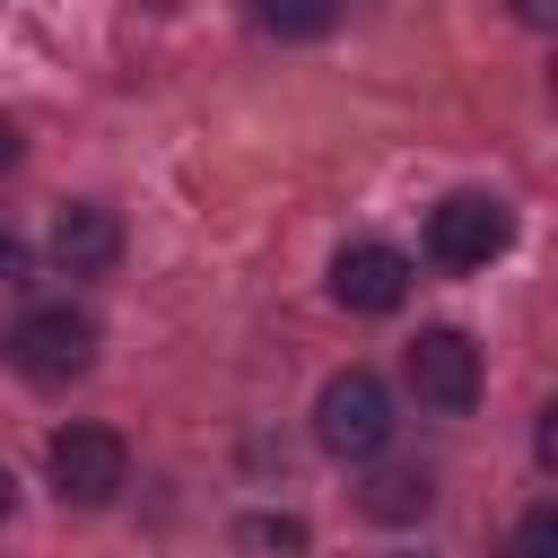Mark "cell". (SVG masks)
Returning a JSON list of instances; mask_svg holds the SVG:
<instances>
[{
    "label": "cell",
    "mask_w": 558,
    "mask_h": 558,
    "mask_svg": "<svg viewBox=\"0 0 558 558\" xmlns=\"http://www.w3.org/2000/svg\"><path fill=\"white\" fill-rule=\"evenodd\" d=\"M0 357H9L17 375H35V384H70V375L96 366V323H87L78 305H26V314L0 331Z\"/></svg>",
    "instance_id": "6da1fadb"
},
{
    "label": "cell",
    "mask_w": 558,
    "mask_h": 558,
    "mask_svg": "<svg viewBox=\"0 0 558 558\" xmlns=\"http://www.w3.org/2000/svg\"><path fill=\"white\" fill-rule=\"evenodd\" d=\"M314 436H323V453H340V462H375V453L392 445V392H384L366 366L331 375L323 401H314Z\"/></svg>",
    "instance_id": "7a4b0ae2"
},
{
    "label": "cell",
    "mask_w": 558,
    "mask_h": 558,
    "mask_svg": "<svg viewBox=\"0 0 558 558\" xmlns=\"http://www.w3.org/2000/svg\"><path fill=\"white\" fill-rule=\"evenodd\" d=\"M506 244H514V218H506V201H488V192H453V201L427 209V253H436L445 270H488Z\"/></svg>",
    "instance_id": "3957f363"
},
{
    "label": "cell",
    "mask_w": 558,
    "mask_h": 558,
    "mask_svg": "<svg viewBox=\"0 0 558 558\" xmlns=\"http://www.w3.org/2000/svg\"><path fill=\"white\" fill-rule=\"evenodd\" d=\"M401 375H410L418 410H436V418H462V410L480 401V349H471L462 331H445V323L401 349Z\"/></svg>",
    "instance_id": "277c9868"
},
{
    "label": "cell",
    "mask_w": 558,
    "mask_h": 558,
    "mask_svg": "<svg viewBox=\"0 0 558 558\" xmlns=\"http://www.w3.org/2000/svg\"><path fill=\"white\" fill-rule=\"evenodd\" d=\"M44 462H52V488H61L70 506H113L122 480H131V445H122L113 427H61Z\"/></svg>",
    "instance_id": "5b68a950"
},
{
    "label": "cell",
    "mask_w": 558,
    "mask_h": 558,
    "mask_svg": "<svg viewBox=\"0 0 558 558\" xmlns=\"http://www.w3.org/2000/svg\"><path fill=\"white\" fill-rule=\"evenodd\" d=\"M331 296H340L349 314H392V305L410 296V262H401L392 244H340V262H331Z\"/></svg>",
    "instance_id": "8992f818"
},
{
    "label": "cell",
    "mask_w": 558,
    "mask_h": 558,
    "mask_svg": "<svg viewBox=\"0 0 558 558\" xmlns=\"http://www.w3.org/2000/svg\"><path fill=\"white\" fill-rule=\"evenodd\" d=\"M52 262H61L70 279L113 270V262H122V218H113L105 201H70V209H52Z\"/></svg>",
    "instance_id": "52a82bcc"
},
{
    "label": "cell",
    "mask_w": 558,
    "mask_h": 558,
    "mask_svg": "<svg viewBox=\"0 0 558 558\" xmlns=\"http://www.w3.org/2000/svg\"><path fill=\"white\" fill-rule=\"evenodd\" d=\"M427 471H384L375 488H366V514H384V523H410V514H427Z\"/></svg>",
    "instance_id": "ba28073f"
},
{
    "label": "cell",
    "mask_w": 558,
    "mask_h": 558,
    "mask_svg": "<svg viewBox=\"0 0 558 558\" xmlns=\"http://www.w3.org/2000/svg\"><path fill=\"white\" fill-rule=\"evenodd\" d=\"M235 549H253V558H305V523L296 514H244Z\"/></svg>",
    "instance_id": "9c48e42d"
},
{
    "label": "cell",
    "mask_w": 558,
    "mask_h": 558,
    "mask_svg": "<svg viewBox=\"0 0 558 558\" xmlns=\"http://www.w3.org/2000/svg\"><path fill=\"white\" fill-rule=\"evenodd\" d=\"M506 558H558V506H532L506 541Z\"/></svg>",
    "instance_id": "30bf717a"
},
{
    "label": "cell",
    "mask_w": 558,
    "mask_h": 558,
    "mask_svg": "<svg viewBox=\"0 0 558 558\" xmlns=\"http://www.w3.org/2000/svg\"><path fill=\"white\" fill-rule=\"evenodd\" d=\"M262 26H279V35H323V26H331V0H262Z\"/></svg>",
    "instance_id": "8fae6325"
},
{
    "label": "cell",
    "mask_w": 558,
    "mask_h": 558,
    "mask_svg": "<svg viewBox=\"0 0 558 558\" xmlns=\"http://www.w3.org/2000/svg\"><path fill=\"white\" fill-rule=\"evenodd\" d=\"M17 270H26V244H17L9 227H0V279H17Z\"/></svg>",
    "instance_id": "7c38bea8"
},
{
    "label": "cell",
    "mask_w": 558,
    "mask_h": 558,
    "mask_svg": "<svg viewBox=\"0 0 558 558\" xmlns=\"http://www.w3.org/2000/svg\"><path fill=\"white\" fill-rule=\"evenodd\" d=\"M514 17L523 26H549V0H514Z\"/></svg>",
    "instance_id": "4fadbf2b"
},
{
    "label": "cell",
    "mask_w": 558,
    "mask_h": 558,
    "mask_svg": "<svg viewBox=\"0 0 558 558\" xmlns=\"http://www.w3.org/2000/svg\"><path fill=\"white\" fill-rule=\"evenodd\" d=\"M17 514V480H9V462H0V523Z\"/></svg>",
    "instance_id": "5bb4252c"
},
{
    "label": "cell",
    "mask_w": 558,
    "mask_h": 558,
    "mask_svg": "<svg viewBox=\"0 0 558 558\" xmlns=\"http://www.w3.org/2000/svg\"><path fill=\"white\" fill-rule=\"evenodd\" d=\"M9 157H17V131H9V122H0V166H9Z\"/></svg>",
    "instance_id": "9a60e30c"
}]
</instances>
